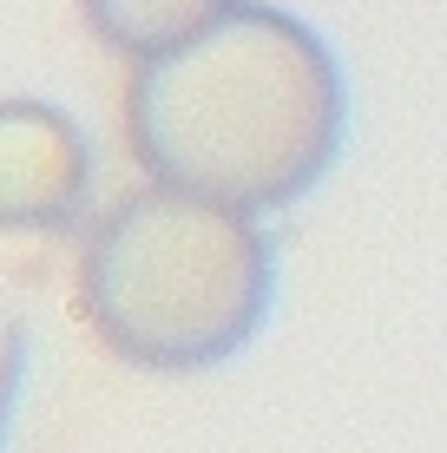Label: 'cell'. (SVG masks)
Returning a JSON list of instances; mask_svg holds the SVG:
<instances>
[{"instance_id":"1","label":"cell","mask_w":447,"mask_h":453,"mask_svg":"<svg viewBox=\"0 0 447 453\" xmlns=\"http://www.w3.org/2000/svg\"><path fill=\"white\" fill-rule=\"evenodd\" d=\"M126 132L165 191L243 217L283 211L343 158L349 80L303 13L237 0L197 40L138 66Z\"/></svg>"},{"instance_id":"2","label":"cell","mask_w":447,"mask_h":453,"mask_svg":"<svg viewBox=\"0 0 447 453\" xmlns=\"http://www.w3.org/2000/svg\"><path fill=\"white\" fill-rule=\"evenodd\" d=\"M80 296L119 362L204 374L264 335L276 263L243 211L184 191H138L92 224Z\"/></svg>"},{"instance_id":"3","label":"cell","mask_w":447,"mask_h":453,"mask_svg":"<svg viewBox=\"0 0 447 453\" xmlns=\"http://www.w3.org/2000/svg\"><path fill=\"white\" fill-rule=\"evenodd\" d=\"M92 191V145L59 105L0 99V230H66Z\"/></svg>"},{"instance_id":"4","label":"cell","mask_w":447,"mask_h":453,"mask_svg":"<svg viewBox=\"0 0 447 453\" xmlns=\"http://www.w3.org/2000/svg\"><path fill=\"white\" fill-rule=\"evenodd\" d=\"M230 7H237V0H80L92 40L138 59V66L172 53V46H184V40H197L211 20H224Z\"/></svg>"},{"instance_id":"5","label":"cell","mask_w":447,"mask_h":453,"mask_svg":"<svg viewBox=\"0 0 447 453\" xmlns=\"http://www.w3.org/2000/svg\"><path fill=\"white\" fill-rule=\"evenodd\" d=\"M20 381H27V322H20V309L0 296V453H7V434H13Z\"/></svg>"}]
</instances>
